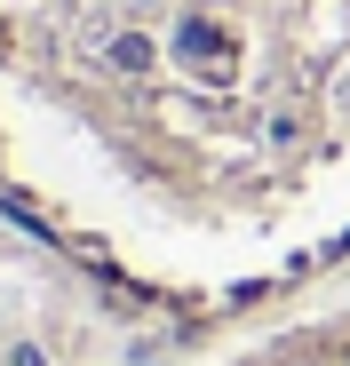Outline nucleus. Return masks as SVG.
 <instances>
[{
  "mask_svg": "<svg viewBox=\"0 0 350 366\" xmlns=\"http://www.w3.org/2000/svg\"><path fill=\"white\" fill-rule=\"evenodd\" d=\"M215 48H223V32H215L207 16H191V24H184V56H215Z\"/></svg>",
  "mask_w": 350,
  "mask_h": 366,
  "instance_id": "nucleus-1",
  "label": "nucleus"
},
{
  "mask_svg": "<svg viewBox=\"0 0 350 366\" xmlns=\"http://www.w3.org/2000/svg\"><path fill=\"white\" fill-rule=\"evenodd\" d=\"M111 64H120V72H144V64H151V40H136V32L111 40Z\"/></svg>",
  "mask_w": 350,
  "mask_h": 366,
  "instance_id": "nucleus-2",
  "label": "nucleus"
}]
</instances>
